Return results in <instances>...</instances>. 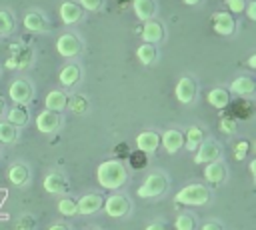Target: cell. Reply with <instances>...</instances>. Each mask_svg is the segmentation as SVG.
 <instances>
[{"label":"cell","mask_w":256,"mask_h":230,"mask_svg":"<svg viewBox=\"0 0 256 230\" xmlns=\"http://www.w3.org/2000/svg\"><path fill=\"white\" fill-rule=\"evenodd\" d=\"M80 68L76 66V64H66L62 70H60V84L62 86H66V88H70V86H76L78 84V80H80Z\"/></svg>","instance_id":"ffe728a7"},{"label":"cell","mask_w":256,"mask_h":230,"mask_svg":"<svg viewBox=\"0 0 256 230\" xmlns=\"http://www.w3.org/2000/svg\"><path fill=\"white\" fill-rule=\"evenodd\" d=\"M166 188H168V178L162 172H152L146 176V180L138 188V196L140 198H156V196L164 194Z\"/></svg>","instance_id":"277c9868"},{"label":"cell","mask_w":256,"mask_h":230,"mask_svg":"<svg viewBox=\"0 0 256 230\" xmlns=\"http://www.w3.org/2000/svg\"><path fill=\"white\" fill-rule=\"evenodd\" d=\"M136 56H138V60H140L144 66L152 64V62L156 60V48H154V44H142V46H138Z\"/></svg>","instance_id":"f1b7e54d"},{"label":"cell","mask_w":256,"mask_h":230,"mask_svg":"<svg viewBox=\"0 0 256 230\" xmlns=\"http://www.w3.org/2000/svg\"><path fill=\"white\" fill-rule=\"evenodd\" d=\"M16 138H18V130L10 122H0V142L2 144H10Z\"/></svg>","instance_id":"4dcf8cb0"},{"label":"cell","mask_w":256,"mask_h":230,"mask_svg":"<svg viewBox=\"0 0 256 230\" xmlns=\"http://www.w3.org/2000/svg\"><path fill=\"white\" fill-rule=\"evenodd\" d=\"M8 122L14 126V128H20L28 122V112L24 106H14L10 112H8Z\"/></svg>","instance_id":"83f0119b"},{"label":"cell","mask_w":256,"mask_h":230,"mask_svg":"<svg viewBox=\"0 0 256 230\" xmlns=\"http://www.w3.org/2000/svg\"><path fill=\"white\" fill-rule=\"evenodd\" d=\"M114 154H116L118 158H128V154H130V148H128V144L120 142V144L114 148Z\"/></svg>","instance_id":"60d3db41"},{"label":"cell","mask_w":256,"mask_h":230,"mask_svg":"<svg viewBox=\"0 0 256 230\" xmlns=\"http://www.w3.org/2000/svg\"><path fill=\"white\" fill-rule=\"evenodd\" d=\"M132 6H134L136 16H138L140 20H144V22L152 20V16L156 14V4H154V0H134Z\"/></svg>","instance_id":"603a6c76"},{"label":"cell","mask_w":256,"mask_h":230,"mask_svg":"<svg viewBox=\"0 0 256 230\" xmlns=\"http://www.w3.org/2000/svg\"><path fill=\"white\" fill-rule=\"evenodd\" d=\"M116 2H118V4H122V6H124V4H126V2H130V0H116Z\"/></svg>","instance_id":"f907efd6"},{"label":"cell","mask_w":256,"mask_h":230,"mask_svg":"<svg viewBox=\"0 0 256 230\" xmlns=\"http://www.w3.org/2000/svg\"><path fill=\"white\" fill-rule=\"evenodd\" d=\"M204 178H206L210 184H220V182L226 178V164H224L222 160H216V162L206 164Z\"/></svg>","instance_id":"2e32d148"},{"label":"cell","mask_w":256,"mask_h":230,"mask_svg":"<svg viewBox=\"0 0 256 230\" xmlns=\"http://www.w3.org/2000/svg\"><path fill=\"white\" fill-rule=\"evenodd\" d=\"M174 94H176V100H178L180 104H190V102H194V98H196V82H194L190 76H182V78L176 82Z\"/></svg>","instance_id":"ba28073f"},{"label":"cell","mask_w":256,"mask_h":230,"mask_svg":"<svg viewBox=\"0 0 256 230\" xmlns=\"http://www.w3.org/2000/svg\"><path fill=\"white\" fill-rule=\"evenodd\" d=\"M248 150H250V142H248V140H240V142H236V146H234V158H236V160L246 158Z\"/></svg>","instance_id":"8d00e7d4"},{"label":"cell","mask_w":256,"mask_h":230,"mask_svg":"<svg viewBox=\"0 0 256 230\" xmlns=\"http://www.w3.org/2000/svg\"><path fill=\"white\" fill-rule=\"evenodd\" d=\"M206 100H208V104H210V106H214V108L222 110L224 106H228V104H230V94H228V90H224V88H212V90L208 92Z\"/></svg>","instance_id":"484cf974"},{"label":"cell","mask_w":256,"mask_h":230,"mask_svg":"<svg viewBox=\"0 0 256 230\" xmlns=\"http://www.w3.org/2000/svg\"><path fill=\"white\" fill-rule=\"evenodd\" d=\"M66 106H68L74 114H84V112L88 110V100H86V96H82V94H74V96H68Z\"/></svg>","instance_id":"f546056e"},{"label":"cell","mask_w":256,"mask_h":230,"mask_svg":"<svg viewBox=\"0 0 256 230\" xmlns=\"http://www.w3.org/2000/svg\"><path fill=\"white\" fill-rule=\"evenodd\" d=\"M102 6V0H80V8L86 10H98Z\"/></svg>","instance_id":"ab89813d"},{"label":"cell","mask_w":256,"mask_h":230,"mask_svg":"<svg viewBox=\"0 0 256 230\" xmlns=\"http://www.w3.org/2000/svg\"><path fill=\"white\" fill-rule=\"evenodd\" d=\"M10 54L6 58V68H16V70H24L32 64V48L24 42H16L10 48Z\"/></svg>","instance_id":"3957f363"},{"label":"cell","mask_w":256,"mask_h":230,"mask_svg":"<svg viewBox=\"0 0 256 230\" xmlns=\"http://www.w3.org/2000/svg\"><path fill=\"white\" fill-rule=\"evenodd\" d=\"M202 230H222V226H220L218 222H206V224L202 226Z\"/></svg>","instance_id":"7bdbcfd3"},{"label":"cell","mask_w":256,"mask_h":230,"mask_svg":"<svg viewBox=\"0 0 256 230\" xmlns=\"http://www.w3.org/2000/svg\"><path fill=\"white\" fill-rule=\"evenodd\" d=\"M24 26L30 32H44V30H48V22H46V18L40 12H28L24 16Z\"/></svg>","instance_id":"cb8c5ba5"},{"label":"cell","mask_w":256,"mask_h":230,"mask_svg":"<svg viewBox=\"0 0 256 230\" xmlns=\"http://www.w3.org/2000/svg\"><path fill=\"white\" fill-rule=\"evenodd\" d=\"M216 160H220V146H218V142L204 138L200 142V146L196 148L194 162L196 164H210V162H216Z\"/></svg>","instance_id":"5b68a950"},{"label":"cell","mask_w":256,"mask_h":230,"mask_svg":"<svg viewBox=\"0 0 256 230\" xmlns=\"http://www.w3.org/2000/svg\"><path fill=\"white\" fill-rule=\"evenodd\" d=\"M230 90H232L234 94H238V96H248V94H252V92L256 90V86H254V80H252V78L240 76V78L232 80Z\"/></svg>","instance_id":"4316f807"},{"label":"cell","mask_w":256,"mask_h":230,"mask_svg":"<svg viewBox=\"0 0 256 230\" xmlns=\"http://www.w3.org/2000/svg\"><path fill=\"white\" fill-rule=\"evenodd\" d=\"M226 6H228L230 12L240 14V12L246 8V2H244V0H226Z\"/></svg>","instance_id":"f35d334b"},{"label":"cell","mask_w":256,"mask_h":230,"mask_svg":"<svg viewBox=\"0 0 256 230\" xmlns=\"http://www.w3.org/2000/svg\"><path fill=\"white\" fill-rule=\"evenodd\" d=\"M104 210L112 218H122L130 210V200L126 196H122V194H112V196H108L104 200Z\"/></svg>","instance_id":"8992f818"},{"label":"cell","mask_w":256,"mask_h":230,"mask_svg":"<svg viewBox=\"0 0 256 230\" xmlns=\"http://www.w3.org/2000/svg\"><path fill=\"white\" fill-rule=\"evenodd\" d=\"M128 162H130V166L134 170H140V168H144L148 164V156L144 152H140V150H134V152L128 154Z\"/></svg>","instance_id":"836d02e7"},{"label":"cell","mask_w":256,"mask_h":230,"mask_svg":"<svg viewBox=\"0 0 256 230\" xmlns=\"http://www.w3.org/2000/svg\"><path fill=\"white\" fill-rule=\"evenodd\" d=\"M34 226H36V222H34L32 216H22V218L18 220V224H16L18 230H32Z\"/></svg>","instance_id":"74e56055"},{"label":"cell","mask_w":256,"mask_h":230,"mask_svg":"<svg viewBox=\"0 0 256 230\" xmlns=\"http://www.w3.org/2000/svg\"><path fill=\"white\" fill-rule=\"evenodd\" d=\"M244 10H246V14H248L250 20H256V2H254V0H250Z\"/></svg>","instance_id":"b9f144b4"},{"label":"cell","mask_w":256,"mask_h":230,"mask_svg":"<svg viewBox=\"0 0 256 230\" xmlns=\"http://www.w3.org/2000/svg\"><path fill=\"white\" fill-rule=\"evenodd\" d=\"M174 200L184 204V206H202V204H206L210 200V192L202 184H188L176 194Z\"/></svg>","instance_id":"7a4b0ae2"},{"label":"cell","mask_w":256,"mask_h":230,"mask_svg":"<svg viewBox=\"0 0 256 230\" xmlns=\"http://www.w3.org/2000/svg\"><path fill=\"white\" fill-rule=\"evenodd\" d=\"M202 140H204V130L200 126H190L188 132L184 134V146L188 152H196Z\"/></svg>","instance_id":"d4e9b609"},{"label":"cell","mask_w":256,"mask_h":230,"mask_svg":"<svg viewBox=\"0 0 256 230\" xmlns=\"http://www.w3.org/2000/svg\"><path fill=\"white\" fill-rule=\"evenodd\" d=\"M248 66H250V68H256V56H254V54L248 58Z\"/></svg>","instance_id":"f6af8a7d"},{"label":"cell","mask_w":256,"mask_h":230,"mask_svg":"<svg viewBox=\"0 0 256 230\" xmlns=\"http://www.w3.org/2000/svg\"><path fill=\"white\" fill-rule=\"evenodd\" d=\"M182 2H184V4H188V6H196L200 0H182Z\"/></svg>","instance_id":"7dc6e473"},{"label":"cell","mask_w":256,"mask_h":230,"mask_svg":"<svg viewBox=\"0 0 256 230\" xmlns=\"http://www.w3.org/2000/svg\"><path fill=\"white\" fill-rule=\"evenodd\" d=\"M176 230H194L196 228V218L192 214H180L174 222Z\"/></svg>","instance_id":"d6a6232c"},{"label":"cell","mask_w":256,"mask_h":230,"mask_svg":"<svg viewBox=\"0 0 256 230\" xmlns=\"http://www.w3.org/2000/svg\"><path fill=\"white\" fill-rule=\"evenodd\" d=\"M14 30V16L8 10H0V36H6Z\"/></svg>","instance_id":"1f68e13d"},{"label":"cell","mask_w":256,"mask_h":230,"mask_svg":"<svg viewBox=\"0 0 256 230\" xmlns=\"http://www.w3.org/2000/svg\"><path fill=\"white\" fill-rule=\"evenodd\" d=\"M2 110H4V100L0 98V114H2Z\"/></svg>","instance_id":"681fc988"},{"label":"cell","mask_w":256,"mask_h":230,"mask_svg":"<svg viewBox=\"0 0 256 230\" xmlns=\"http://www.w3.org/2000/svg\"><path fill=\"white\" fill-rule=\"evenodd\" d=\"M60 18H62V22H66V24L78 22V20L82 18V8H80V4H74V2H64V4H60Z\"/></svg>","instance_id":"ac0fdd59"},{"label":"cell","mask_w":256,"mask_h":230,"mask_svg":"<svg viewBox=\"0 0 256 230\" xmlns=\"http://www.w3.org/2000/svg\"><path fill=\"white\" fill-rule=\"evenodd\" d=\"M164 38V28L160 22L156 20H148L144 22V28H142V40L146 44H154V42H160Z\"/></svg>","instance_id":"9a60e30c"},{"label":"cell","mask_w":256,"mask_h":230,"mask_svg":"<svg viewBox=\"0 0 256 230\" xmlns=\"http://www.w3.org/2000/svg\"><path fill=\"white\" fill-rule=\"evenodd\" d=\"M162 146L168 154H176L184 146V134L180 130H166L162 134Z\"/></svg>","instance_id":"5bb4252c"},{"label":"cell","mask_w":256,"mask_h":230,"mask_svg":"<svg viewBox=\"0 0 256 230\" xmlns=\"http://www.w3.org/2000/svg\"><path fill=\"white\" fill-rule=\"evenodd\" d=\"M126 168L120 160H106L98 166L96 170V180L102 188H108V190H114V188H120L124 182H126Z\"/></svg>","instance_id":"6da1fadb"},{"label":"cell","mask_w":256,"mask_h":230,"mask_svg":"<svg viewBox=\"0 0 256 230\" xmlns=\"http://www.w3.org/2000/svg\"><path fill=\"white\" fill-rule=\"evenodd\" d=\"M146 230H166V226L162 222H152V224L146 226Z\"/></svg>","instance_id":"ee69618b"},{"label":"cell","mask_w":256,"mask_h":230,"mask_svg":"<svg viewBox=\"0 0 256 230\" xmlns=\"http://www.w3.org/2000/svg\"><path fill=\"white\" fill-rule=\"evenodd\" d=\"M60 126V118L56 112H50V110H44L36 116V128L42 132V134H50L54 132L56 128Z\"/></svg>","instance_id":"4fadbf2b"},{"label":"cell","mask_w":256,"mask_h":230,"mask_svg":"<svg viewBox=\"0 0 256 230\" xmlns=\"http://www.w3.org/2000/svg\"><path fill=\"white\" fill-rule=\"evenodd\" d=\"M48 230H68V228H66L64 224H54V226H50Z\"/></svg>","instance_id":"bcb514c9"},{"label":"cell","mask_w":256,"mask_h":230,"mask_svg":"<svg viewBox=\"0 0 256 230\" xmlns=\"http://www.w3.org/2000/svg\"><path fill=\"white\" fill-rule=\"evenodd\" d=\"M158 144H160V136H158L156 132H152V130L140 132V134L136 136V150L144 152L146 156H148V154H154L156 148H158Z\"/></svg>","instance_id":"8fae6325"},{"label":"cell","mask_w":256,"mask_h":230,"mask_svg":"<svg viewBox=\"0 0 256 230\" xmlns=\"http://www.w3.org/2000/svg\"><path fill=\"white\" fill-rule=\"evenodd\" d=\"M8 180L14 186H24L30 180V170L24 164H12L10 170H8Z\"/></svg>","instance_id":"7402d4cb"},{"label":"cell","mask_w":256,"mask_h":230,"mask_svg":"<svg viewBox=\"0 0 256 230\" xmlns=\"http://www.w3.org/2000/svg\"><path fill=\"white\" fill-rule=\"evenodd\" d=\"M58 212L60 214H64V216H74V214H78L76 212V200L74 198H62L60 202H58Z\"/></svg>","instance_id":"e575fe53"},{"label":"cell","mask_w":256,"mask_h":230,"mask_svg":"<svg viewBox=\"0 0 256 230\" xmlns=\"http://www.w3.org/2000/svg\"><path fill=\"white\" fill-rule=\"evenodd\" d=\"M250 172H252V174H256V160H252V162H250Z\"/></svg>","instance_id":"c3c4849f"},{"label":"cell","mask_w":256,"mask_h":230,"mask_svg":"<svg viewBox=\"0 0 256 230\" xmlns=\"http://www.w3.org/2000/svg\"><path fill=\"white\" fill-rule=\"evenodd\" d=\"M218 128H220V132H224V134H234V132H236V120H234L230 114H224V116H220Z\"/></svg>","instance_id":"d590c367"},{"label":"cell","mask_w":256,"mask_h":230,"mask_svg":"<svg viewBox=\"0 0 256 230\" xmlns=\"http://www.w3.org/2000/svg\"><path fill=\"white\" fill-rule=\"evenodd\" d=\"M80 48H82V44H80L78 36H74V34H70V32L62 34V36L56 40V50H58V54L64 56V58L78 56V54H80Z\"/></svg>","instance_id":"52a82bcc"},{"label":"cell","mask_w":256,"mask_h":230,"mask_svg":"<svg viewBox=\"0 0 256 230\" xmlns=\"http://www.w3.org/2000/svg\"><path fill=\"white\" fill-rule=\"evenodd\" d=\"M66 188H68V182H66V178H64L62 174H58V172H52V174H48V176L44 178V190L50 192V194H62Z\"/></svg>","instance_id":"e0dca14e"},{"label":"cell","mask_w":256,"mask_h":230,"mask_svg":"<svg viewBox=\"0 0 256 230\" xmlns=\"http://www.w3.org/2000/svg\"><path fill=\"white\" fill-rule=\"evenodd\" d=\"M66 102H68V96H66V92H62V90H50L48 94H46V110H50V112H60V110H64L66 108Z\"/></svg>","instance_id":"d6986e66"},{"label":"cell","mask_w":256,"mask_h":230,"mask_svg":"<svg viewBox=\"0 0 256 230\" xmlns=\"http://www.w3.org/2000/svg\"><path fill=\"white\" fill-rule=\"evenodd\" d=\"M210 26H212L214 32L220 34V36H230V34L234 32V28H236L234 18H232L230 12H216V14H212Z\"/></svg>","instance_id":"30bf717a"},{"label":"cell","mask_w":256,"mask_h":230,"mask_svg":"<svg viewBox=\"0 0 256 230\" xmlns=\"http://www.w3.org/2000/svg\"><path fill=\"white\" fill-rule=\"evenodd\" d=\"M102 204H104V200H102L100 194H86L80 200H76V212H80V214H94V212H98L102 208Z\"/></svg>","instance_id":"7c38bea8"},{"label":"cell","mask_w":256,"mask_h":230,"mask_svg":"<svg viewBox=\"0 0 256 230\" xmlns=\"http://www.w3.org/2000/svg\"><path fill=\"white\" fill-rule=\"evenodd\" d=\"M32 94H34L32 84L26 82V80H14V82L10 84V88H8V96H10L16 104H28V102L32 100Z\"/></svg>","instance_id":"9c48e42d"},{"label":"cell","mask_w":256,"mask_h":230,"mask_svg":"<svg viewBox=\"0 0 256 230\" xmlns=\"http://www.w3.org/2000/svg\"><path fill=\"white\" fill-rule=\"evenodd\" d=\"M230 110H232L230 116H232L234 120H248V118L252 116V102L246 100V98H238L236 102H232Z\"/></svg>","instance_id":"44dd1931"}]
</instances>
